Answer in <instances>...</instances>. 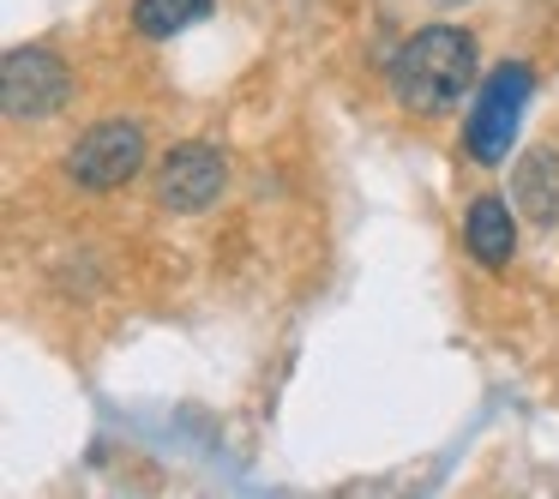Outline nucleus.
Returning a JSON list of instances; mask_svg holds the SVG:
<instances>
[{
  "instance_id": "obj_1",
  "label": "nucleus",
  "mask_w": 559,
  "mask_h": 499,
  "mask_svg": "<svg viewBox=\"0 0 559 499\" xmlns=\"http://www.w3.org/2000/svg\"><path fill=\"white\" fill-rule=\"evenodd\" d=\"M391 97L409 115H451L475 91V37L463 25H427L391 55Z\"/></svg>"
},
{
  "instance_id": "obj_2",
  "label": "nucleus",
  "mask_w": 559,
  "mask_h": 499,
  "mask_svg": "<svg viewBox=\"0 0 559 499\" xmlns=\"http://www.w3.org/2000/svg\"><path fill=\"white\" fill-rule=\"evenodd\" d=\"M530 67L523 61H506L481 79L475 91V109L463 115V145H469L475 163H506L511 157V139H518V115L530 103Z\"/></svg>"
},
{
  "instance_id": "obj_5",
  "label": "nucleus",
  "mask_w": 559,
  "mask_h": 499,
  "mask_svg": "<svg viewBox=\"0 0 559 499\" xmlns=\"http://www.w3.org/2000/svg\"><path fill=\"white\" fill-rule=\"evenodd\" d=\"M229 187V157L205 139H187V145H169L157 163V205L175 211V217H193V211L217 205V193Z\"/></svg>"
},
{
  "instance_id": "obj_3",
  "label": "nucleus",
  "mask_w": 559,
  "mask_h": 499,
  "mask_svg": "<svg viewBox=\"0 0 559 499\" xmlns=\"http://www.w3.org/2000/svg\"><path fill=\"white\" fill-rule=\"evenodd\" d=\"M139 169H145V127L127 121V115L97 121L73 151H67V175H73L79 187H91V193H115V187H127Z\"/></svg>"
},
{
  "instance_id": "obj_6",
  "label": "nucleus",
  "mask_w": 559,
  "mask_h": 499,
  "mask_svg": "<svg viewBox=\"0 0 559 499\" xmlns=\"http://www.w3.org/2000/svg\"><path fill=\"white\" fill-rule=\"evenodd\" d=\"M463 241H469L475 265L487 271H506L511 259H518V223H511V205L499 193H481L469 205V217H463Z\"/></svg>"
},
{
  "instance_id": "obj_4",
  "label": "nucleus",
  "mask_w": 559,
  "mask_h": 499,
  "mask_svg": "<svg viewBox=\"0 0 559 499\" xmlns=\"http://www.w3.org/2000/svg\"><path fill=\"white\" fill-rule=\"evenodd\" d=\"M73 97V73H67L61 55L49 49H13L0 61V103H7V121H49L55 109H67Z\"/></svg>"
},
{
  "instance_id": "obj_8",
  "label": "nucleus",
  "mask_w": 559,
  "mask_h": 499,
  "mask_svg": "<svg viewBox=\"0 0 559 499\" xmlns=\"http://www.w3.org/2000/svg\"><path fill=\"white\" fill-rule=\"evenodd\" d=\"M217 0H133V25L139 37H175L187 25H205Z\"/></svg>"
},
{
  "instance_id": "obj_7",
  "label": "nucleus",
  "mask_w": 559,
  "mask_h": 499,
  "mask_svg": "<svg viewBox=\"0 0 559 499\" xmlns=\"http://www.w3.org/2000/svg\"><path fill=\"white\" fill-rule=\"evenodd\" d=\"M511 199H518L523 217H535L542 229L559 223V151L535 145L518 157V181H511Z\"/></svg>"
}]
</instances>
